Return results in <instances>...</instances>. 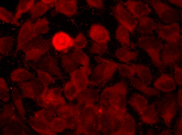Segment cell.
Masks as SVG:
<instances>
[{"mask_svg":"<svg viewBox=\"0 0 182 135\" xmlns=\"http://www.w3.org/2000/svg\"><path fill=\"white\" fill-rule=\"evenodd\" d=\"M51 48L50 42L42 37L38 36L30 41L22 49L24 53V61H37L48 52Z\"/></svg>","mask_w":182,"mask_h":135,"instance_id":"cell-1","label":"cell"},{"mask_svg":"<svg viewBox=\"0 0 182 135\" xmlns=\"http://www.w3.org/2000/svg\"><path fill=\"white\" fill-rule=\"evenodd\" d=\"M137 43L139 46L147 53L154 64L160 70H163L165 66L162 63L160 54L163 47L162 43L153 37L146 36L139 37Z\"/></svg>","mask_w":182,"mask_h":135,"instance_id":"cell-2","label":"cell"},{"mask_svg":"<svg viewBox=\"0 0 182 135\" xmlns=\"http://www.w3.org/2000/svg\"><path fill=\"white\" fill-rule=\"evenodd\" d=\"M98 64L93 71V75L100 81L111 78L117 70L118 63L98 56L94 57Z\"/></svg>","mask_w":182,"mask_h":135,"instance_id":"cell-3","label":"cell"},{"mask_svg":"<svg viewBox=\"0 0 182 135\" xmlns=\"http://www.w3.org/2000/svg\"><path fill=\"white\" fill-rule=\"evenodd\" d=\"M114 16L118 22L129 32H133L138 24L137 19L120 3H117L114 9Z\"/></svg>","mask_w":182,"mask_h":135,"instance_id":"cell-4","label":"cell"},{"mask_svg":"<svg viewBox=\"0 0 182 135\" xmlns=\"http://www.w3.org/2000/svg\"><path fill=\"white\" fill-rule=\"evenodd\" d=\"M181 44L167 43L163 46L161 56L162 64L165 66H174L181 57Z\"/></svg>","mask_w":182,"mask_h":135,"instance_id":"cell-5","label":"cell"},{"mask_svg":"<svg viewBox=\"0 0 182 135\" xmlns=\"http://www.w3.org/2000/svg\"><path fill=\"white\" fill-rule=\"evenodd\" d=\"M157 31L158 37L168 43L177 44L181 39L180 30L178 24L174 22L168 25L160 24Z\"/></svg>","mask_w":182,"mask_h":135,"instance_id":"cell-6","label":"cell"},{"mask_svg":"<svg viewBox=\"0 0 182 135\" xmlns=\"http://www.w3.org/2000/svg\"><path fill=\"white\" fill-rule=\"evenodd\" d=\"M150 4L158 16L164 22H175L178 19L177 10L159 0L151 1Z\"/></svg>","mask_w":182,"mask_h":135,"instance_id":"cell-7","label":"cell"},{"mask_svg":"<svg viewBox=\"0 0 182 135\" xmlns=\"http://www.w3.org/2000/svg\"><path fill=\"white\" fill-rule=\"evenodd\" d=\"M158 110L166 125L169 126L176 112L175 100L170 98L164 99L159 103Z\"/></svg>","mask_w":182,"mask_h":135,"instance_id":"cell-8","label":"cell"},{"mask_svg":"<svg viewBox=\"0 0 182 135\" xmlns=\"http://www.w3.org/2000/svg\"><path fill=\"white\" fill-rule=\"evenodd\" d=\"M51 43L56 50L67 52L68 49L73 46L74 39L66 33L60 31L54 34Z\"/></svg>","mask_w":182,"mask_h":135,"instance_id":"cell-9","label":"cell"},{"mask_svg":"<svg viewBox=\"0 0 182 135\" xmlns=\"http://www.w3.org/2000/svg\"><path fill=\"white\" fill-rule=\"evenodd\" d=\"M123 4L126 9L138 20L148 15L152 12L147 4L140 1L129 0Z\"/></svg>","mask_w":182,"mask_h":135,"instance_id":"cell-10","label":"cell"},{"mask_svg":"<svg viewBox=\"0 0 182 135\" xmlns=\"http://www.w3.org/2000/svg\"><path fill=\"white\" fill-rule=\"evenodd\" d=\"M33 24L31 21L29 20L21 26L18 33L15 54L21 50L25 45L34 39L32 33Z\"/></svg>","mask_w":182,"mask_h":135,"instance_id":"cell-11","label":"cell"},{"mask_svg":"<svg viewBox=\"0 0 182 135\" xmlns=\"http://www.w3.org/2000/svg\"><path fill=\"white\" fill-rule=\"evenodd\" d=\"M88 34L94 42L107 44L111 40L109 31L104 26L100 24H92L89 30Z\"/></svg>","mask_w":182,"mask_h":135,"instance_id":"cell-12","label":"cell"},{"mask_svg":"<svg viewBox=\"0 0 182 135\" xmlns=\"http://www.w3.org/2000/svg\"><path fill=\"white\" fill-rule=\"evenodd\" d=\"M91 72L89 66H82L71 73V81L77 86L80 91L87 86L88 83V76Z\"/></svg>","mask_w":182,"mask_h":135,"instance_id":"cell-13","label":"cell"},{"mask_svg":"<svg viewBox=\"0 0 182 135\" xmlns=\"http://www.w3.org/2000/svg\"><path fill=\"white\" fill-rule=\"evenodd\" d=\"M54 7L58 12L71 17L77 12V1L75 0H56Z\"/></svg>","mask_w":182,"mask_h":135,"instance_id":"cell-14","label":"cell"},{"mask_svg":"<svg viewBox=\"0 0 182 135\" xmlns=\"http://www.w3.org/2000/svg\"><path fill=\"white\" fill-rule=\"evenodd\" d=\"M39 80L34 79L29 82H20L19 86L22 91L23 95L25 97L33 98L39 95L42 89V86Z\"/></svg>","mask_w":182,"mask_h":135,"instance_id":"cell-15","label":"cell"},{"mask_svg":"<svg viewBox=\"0 0 182 135\" xmlns=\"http://www.w3.org/2000/svg\"><path fill=\"white\" fill-rule=\"evenodd\" d=\"M153 85L155 89L164 92L174 91L176 84L174 79L167 74L162 75L154 82Z\"/></svg>","mask_w":182,"mask_h":135,"instance_id":"cell-16","label":"cell"},{"mask_svg":"<svg viewBox=\"0 0 182 135\" xmlns=\"http://www.w3.org/2000/svg\"><path fill=\"white\" fill-rule=\"evenodd\" d=\"M40 69L44 70L50 74L59 75L61 71L55 59L50 56L44 57L39 63Z\"/></svg>","mask_w":182,"mask_h":135,"instance_id":"cell-17","label":"cell"},{"mask_svg":"<svg viewBox=\"0 0 182 135\" xmlns=\"http://www.w3.org/2000/svg\"><path fill=\"white\" fill-rule=\"evenodd\" d=\"M138 20L139 21L138 30L141 34L149 35L157 28V25L151 18L145 16Z\"/></svg>","mask_w":182,"mask_h":135,"instance_id":"cell-18","label":"cell"},{"mask_svg":"<svg viewBox=\"0 0 182 135\" xmlns=\"http://www.w3.org/2000/svg\"><path fill=\"white\" fill-rule=\"evenodd\" d=\"M139 114L142 120L145 124H152L156 123L158 121V115L154 103L148 105Z\"/></svg>","mask_w":182,"mask_h":135,"instance_id":"cell-19","label":"cell"},{"mask_svg":"<svg viewBox=\"0 0 182 135\" xmlns=\"http://www.w3.org/2000/svg\"><path fill=\"white\" fill-rule=\"evenodd\" d=\"M130 80L132 85L134 87L146 96H156L159 94V92L158 90L148 86L138 78L132 77L130 78Z\"/></svg>","mask_w":182,"mask_h":135,"instance_id":"cell-20","label":"cell"},{"mask_svg":"<svg viewBox=\"0 0 182 135\" xmlns=\"http://www.w3.org/2000/svg\"><path fill=\"white\" fill-rule=\"evenodd\" d=\"M115 55L117 58L120 62L128 63L136 59L138 53L132 51L129 48L122 47L116 50Z\"/></svg>","mask_w":182,"mask_h":135,"instance_id":"cell-21","label":"cell"},{"mask_svg":"<svg viewBox=\"0 0 182 135\" xmlns=\"http://www.w3.org/2000/svg\"><path fill=\"white\" fill-rule=\"evenodd\" d=\"M135 68L136 74L140 79L147 86L150 85L152 80V75L149 68L141 64L130 63Z\"/></svg>","mask_w":182,"mask_h":135,"instance_id":"cell-22","label":"cell"},{"mask_svg":"<svg viewBox=\"0 0 182 135\" xmlns=\"http://www.w3.org/2000/svg\"><path fill=\"white\" fill-rule=\"evenodd\" d=\"M53 7V5L49 3L47 0L38 1L34 4L31 9V16L33 18H36L42 16Z\"/></svg>","mask_w":182,"mask_h":135,"instance_id":"cell-23","label":"cell"},{"mask_svg":"<svg viewBox=\"0 0 182 135\" xmlns=\"http://www.w3.org/2000/svg\"><path fill=\"white\" fill-rule=\"evenodd\" d=\"M35 3L34 0H21L19 1L16 8L14 16L15 25H19L20 24L18 22L23 14L25 13L31 9Z\"/></svg>","mask_w":182,"mask_h":135,"instance_id":"cell-24","label":"cell"},{"mask_svg":"<svg viewBox=\"0 0 182 135\" xmlns=\"http://www.w3.org/2000/svg\"><path fill=\"white\" fill-rule=\"evenodd\" d=\"M115 38L123 47L129 48L132 45L129 31L124 27L120 24L115 32Z\"/></svg>","mask_w":182,"mask_h":135,"instance_id":"cell-25","label":"cell"},{"mask_svg":"<svg viewBox=\"0 0 182 135\" xmlns=\"http://www.w3.org/2000/svg\"><path fill=\"white\" fill-rule=\"evenodd\" d=\"M129 101L130 104L139 114L142 112L148 105L147 99L138 93L133 95Z\"/></svg>","mask_w":182,"mask_h":135,"instance_id":"cell-26","label":"cell"},{"mask_svg":"<svg viewBox=\"0 0 182 135\" xmlns=\"http://www.w3.org/2000/svg\"><path fill=\"white\" fill-rule=\"evenodd\" d=\"M49 24L48 20L45 18L38 19L32 25L33 38H35L41 34L47 32L49 30Z\"/></svg>","mask_w":182,"mask_h":135,"instance_id":"cell-27","label":"cell"},{"mask_svg":"<svg viewBox=\"0 0 182 135\" xmlns=\"http://www.w3.org/2000/svg\"><path fill=\"white\" fill-rule=\"evenodd\" d=\"M34 77L31 73L22 68H19L13 70L10 77L14 82H22L32 79Z\"/></svg>","mask_w":182,"mask_h":135,"instance_id":"cell-28","label":"cell"},{"mask_svg":"<svg viewBox=\"0 0 182 135\" xmlns=\"http://www.w3.org/2000/svg\"><path fill=\"white\" fill-rule=\"evenodd\" d=\"M78 64L82 66H89L90 59L88 55L81 50L75 49L70 55Z\"/></svg>","mask_w":182,"mask_h":135,"instance_id":"cell-29","label":"cell"},{"mask_svg":"<svg viewBox=\"0 0 182 135\" xmlns=\"http://www.w3.org/2000/svg\"><path fill=\"white\" fill-rule=\"evenodd\" d=\"M14 42V38L11 36L4 37L0 39V53L2 55L8 53L12 50Z\"/></svg>","mask_w":182,"mask_h":135,"instance_id":"cell-30","label":"cell"},{"mask_svg":"<svg viewBox=\"0 0 182 135\" xmlns=\"http://www.w3.org/2000/svg\"><path fill=\"white\" fill-rule=\"evenodd\" d=\"M62 65L64 69L68 72L72 73L77 69L78 64L71 56L67 55H63L61 57Z\"/></svg>","mask_w":182,"mask_h":135,"instance_id":"cell-31","label":"cell"},{"mask_svg":"<svg viewBox=\"0 0 182 135\" xmlns=\"http://www.w3.org/2000/svg\"><path fill=\"white\" fill-rule=\"evenodd\" d=\"M117 70L120 74L125 77L130 78L136 74L135 68L131 65L118 63Z\"/></svg>","mask_w":182,"mask_h":135,"instance_id":"cell-32","label":"cell"},{"mask_svg":"<svg viewBox=\"0 0 182 135\" xmlns=\"http://www.w3.org/2000/svg\"><path fill=\"white\" fill-rule=\"evenodd\" d=\"M64 92L66 97L71 99L75 97L80 91L77 86L71 81L66 84L64 87Z\"/></svg>","mask_w":182,"mask_h":135,"instance_id":"cell-33","label":"cell"},{"mask_svg":"<svg viewBox=\"0 0 182 135\" xmlns=\"http://www.w3.org/2000/svg\"><path fill=\"white\" fill-rule=\"evenodd\" d=\"M108 49V46L107 44L93 42L89 51L91 53L101 56L106 52Z\"/></svg>","mask_w":182,"mask_h":135,"instance_id":"cell-34","label":"cell"},{"mask_svg":"<svg viewBox=\"0 0 182 135\" xmlns=\"http://www.w3.org/2000/svg\"><path fill=\"white\" fill-rule=\"evenodd\" d=\"M34 69L37 72L39 80L44 85L47 86L52 82L53 79L49 73L39 69Z\"/></svg>","mask_w":182,"mask_h":135,"instance_id":"cell-35","label":"cell"},{"mask_svg":"<svg viewBox=\"0 0 182 135\" xmlns=\"http://www.w3.org/2000/svg\"><path fill=\"white\" fill-rule=\"evenodd\" d=\"M14 17L13 14L3 7H0V19L2 21L15 25Z\"/></svg>","mask_w":182,"mask_h":135,"instance_id":"cell-36","label":"cell"},{"mask_svg":"<svg viewBox=\"0 0 182 135\" xmlns=\"http://www.w3.org/2000/svg\"><path fill=\"white\" fill-rule=\"evenodd\" d=\"M87 43V40L84 35L82 33H79L74 39L73 47L75 49L81 50L86 47Z\"/></svg>","mask_w":182,"mask_h":135,"instance_id":"cell-37","label":"cell"},{"mask_svg":"<svg viewBox=\"0 0 182 135\" xmlns=\"http://www.w3.org/2000/svg\"><path fill=\"white\" fill-rule=\"evenodd\" d=\"M174 77L175 83L178 86H181L182 82V69L179 66L175 65L174 66Z\"/></svg>","mask_w":182,"mask_h":135,"instance_id":"cell-38","label":"cell"},{"mask_svg":"<svg viewBox=\"0 0 182 135\" xmlns=\"http://www.w3.org/2000/svg\"><path fill=\"white\" fill-rule=\"evenodd\" d=\"M89 6L98 9H101L104 7L103 1L101 0H87L86 1Z\"/></svg>","mask_w":182,"mask_h":135,"instance_id":"cell-39","label":"cell"},{"mask_svg":"<svg viewBox=\"0 0 182 135\" xmlns=\"http://www.w3.org/2000/svg\"><path fill=\"white\" fill-rule=\"evenodd\" d=\"M8 89L4 80L2 77L0 78L1 95L7 96Z\"/></svg>","mask_w":182,"mask_h":135,"instance_id":"cell-40","label":"cell"},{"mask_svg":"<svg viewBox=\"0 0 182 135\" xmlns=\"http://www.w3.org/2000/svg\"><path fill=\"white\" fill-rule=\"evenodd\" d=\"M177 134L181 135L182 134V117L180 118L178 121V123L177 125Z\"/></svg>","mask_w":182,"mask_h":135,"instance_id":"cell-41","label":"cell"},{"mask_svg":"<svg viewBox=\"0 0 182 135\" xmlns=\"http://www.w3.org/2000/svg\"><path fill=\"white\" fill-rule=\"evenodd\" d=\"M182 89H180L178 92L177 100L179 105L181 107H182Z\"/></svg>","mask_w":182,"mask_h":135,"instance_id":"cell-42","label":"cell"},{"mask_svg":"<svg viewBox=\"0 0 182 135\" xmlns=\"http://www.w3.org/2000/svg\"><path fill=\"white\" fill-rule=\"evenodd\" d=\"M171 3L177 6L182 7V0H169Z\"/></svg>","mask_w":182,"mask_h":135,"instance_id":"cell-43","label":"cell"}]
</instances>
